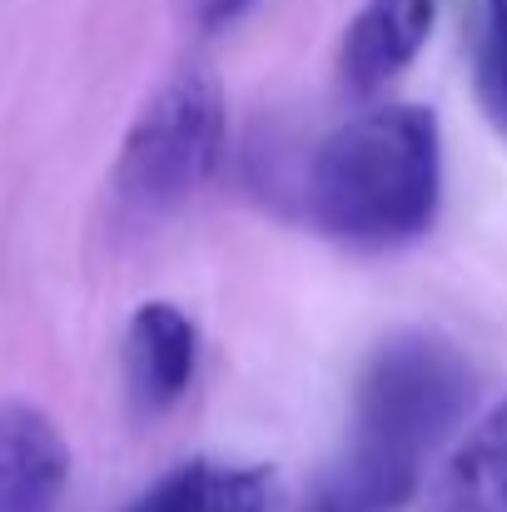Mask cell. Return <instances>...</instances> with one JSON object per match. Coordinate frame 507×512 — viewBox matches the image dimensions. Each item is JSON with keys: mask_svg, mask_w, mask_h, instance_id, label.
Returning a JSON list of instances; mask_svg holds the SVG:
<instances>
[{"mask_svg": "<svg viewBox=\"0 0 507 512\" xmlns=\"http://www.w3.org/2000/svg\"><path fill=\"white\" fill-rule=\"evenodd\" d=\"M70 483L60 428L20 398H0V512H55Z\"/></svg>", "mask_w": 507, "mask_h": 512, "instance_id": "4", "label": "cell"}, {"mask_svg": "<svg viewBox=\"0 0 507 512\" xmlns=\"http://www.w3.org/2000/svg\"><path fill=\"white\" fill-rule=\"evenodd\" d=\"M224 90L214 70L184 65L150 95L140 120L130 125L120 160H115V194L135 214H169L189 194H199L219 160H224Z\"/></svg>", "mask_w": 507, "mask_h": 512, "instance_id": "3", "label": "cell"}, {"mask_svg": "<svg viewBox=\"0 0 507 512\" xmlns=\"http://www.w3.org/2000/svg\"><path fill=\"white\" fill-rule=\"evenodd\" d=\"M428 512H507V398L493 403L433 478Z\"/></svg>", "mask_w": 507, "mask_h": 512, "instance_id": "7", "label": "cell"}, {"mask_svg": "<svg viewBox=\"0 0 507 512\" xmlns=\"http://www.w3.org/2000/svg\"><path fill=\"white\" fill-rule=\"evenodd\" d=\"M269 473L264 468H234V463H179L165 473L135 508L125 512H269Z\"/></svg>", "mask_w": 507, "mask_h": 512, "instance_id": "9", "label": "cell"}, {"mask_svg": "<svg viewBox=\"0 0 507 512\" xmlns=\"http://www.w3.org/2000/svg\"><path fill=\"white\" fill-rule=\"evenodd\" d=\"M443 199V135L423 105H373L314 150L309 219L353 249H398L433 229Z\"/></svg>", "mask_w": 507, "mask_h": 512, "instance_id": "1", "label": "cell"}, {"mask_svg": "<svg viewBox=\"0 0 507 512\" xmlns=\"http://www.w3.org/2000/svg\"><path fill=\"white\" fill-rule=\"evenodd\" d=\"M438 5L443 0H368L343 30V50H338L343 85L368 95L383 90L393 75H403L428 45L438 25Z\"/></svg>", "mask_w": 507, "mask_h": 512, "instance_id": "5", "label": "cell"}, {"mask_svg": "<svg viewBox=\"0 0 507 512\" xmlns=\"http://www.w3.org/2000/svg\"><path fill=\"white\" fill-rule=\"evenodd\" d=\"M194 358H199V334L184 309L165 299L135 309L125 329V383L145 413H165L169 403L184 398L194 378Z\"/></svg>", "mask_w": 507, "mask_h": 512, "instance_id": "6", "label": "cell"}, {"mask_svg": "<svg viewBox=\"0 0 507 512\" xmlns=\"http://www.w3.org/2000/svg\"><path fill=\"white\" fill-rule=\"evenodd\" d=\"M249 5H254V0H194V20H199V30H224V25H234Z\"/></svg>", "mask_w": 507, "mask_h": 512, "instance_id": "11", "label": "cell"}, {"mask_svg": "<svg viewBox=\"0 0 507 512\" xmlns=\"http://www.w3.org/2000/svg\"><path fill=\"white\" fill-rule=\"evenodd\" d=\"M473 403V368L458 343L428 329L393 334L373 348L353 388V438L358 448L418 463L463 423Z\"/></svg>", "mask_w": 507, "mask_h": 512, "instance_id": "2", "label": "cell"}, {"mask_svg": "<svg viewBox=\"0 0 507 512\" xmlns=\"http://www.w3.org/2000/svg\"><path fill=\"white\" fill-rule=\"evenodd\" d=\"M473 80L478 105L493 120V130L507 135V0H483L478 50H473Z\"/></svg>", "mask_w": 507, "mask_h": 512, "instance_id": "10", "label": "cell"}, {"mask_svg": "<svg viewBox=\"0 0 507 512\" xmlns=\"http://www.w3.org/2000/svg\"><path fill=\"white\" fill-rule=\"evenodd\" d=\"M418 478H423L418 463L348 443L343 458L329 463V473L314 483V493L304 498L299 512H398L418 493Z\"/></svg>", "mask_w": 507, "mask_h": 512, "instance_id": "8", "label": "cell"}]
</instances>
